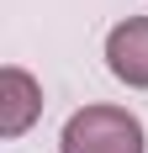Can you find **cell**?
Segmentation results:
<instances>
[{"mask_svg": "<svg viewBox=\"0 0 148 153\" xmlns=\"http://www.w3.org/2000/svg\"><path fill=\"white\" fill-rule=\"evenodd\" d=\"M64 153H148L143 122L127 106H85L64 122Z\"/></svg>", "mask_w": 148, "mask_h": 153, "instance_id": "cell-1", "label": "cell"}, {"mask_svg": "<svg viewBox=\"0 0 148 153\" xmlns=\"http://www.w3.org/2000/svg\"><path fill=\"white\" fill-rule=\"evenodd\" d=\"M106 69L127 90H148V16H127L122 27H111V37H106Z\"/></svg>", "mask_w": 148, "mask_h": 153, "instance_id": "cell-2", "label": "cell"}, {"mask_svg": "<svg viewBox=\"0 0 148 153\" xmlns=\"http://www.w3.org/2000/svg\"><path fill=\"white\" fill-rule=\"evenodd\" d=\"M37 116H43V85L27 69L5 63L0 69V137H21Z\"/></svg>", "mask_w": 148, "mask_h": 153, "instance_id": "cell-3", "label": "cell"}]
</instances>
